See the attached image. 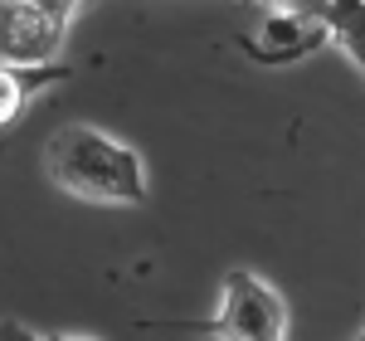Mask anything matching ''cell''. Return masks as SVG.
I'll use <instances>...</instances> for the list:
<instances>
[{
  "mask_svg": "<svg viewBox=\"0 0 365 341\" xmlns=\"http://www.w3.org/2000/svg\"><path fill=\"white\" fill-rule=\"evenodd\" d=\"M44 175L63 195L88 200V205H146V161L132 142L93 122H68L58 127L44 146Z\"/></svg>",
  "mask_w": 365,
  "mask_h": 341,
  "instance_id": "cell-1",
  "label": "cell"
},
{
  "mask_svg": "<svg viewBox=\"0 0 365 341\" xmlns=\"http://www.w3.org/2000/svg\"><path fill=\"white\" fill-rule=\"evenodd\" d=\"M205 332L220 341H287V302L263 273L229 268L220 283V307Z\"/></svg>",
  "mask_w": 365,
  "mask_h": 341,
  "instance_id": "cell-2",
  "label": "cell"
},
{
  "mask_svg": "<svg viewBox=\"0 0 365 341\" xmlns=\"http://www.w3.org/2000/svg\"><path fill=\"white\" fill-rule=\"evenodd\" d=\"M63 39V15L39 0H0V58L10 63H49Z\"/></svg>",
  "mask_w": 365,
  "mask_h": 341,
  "instance_id": "cell-3",
  "label": "cell"
},
{
  "mask_svg": "<svg viewBox=\"0 0 365 341\" xmlns=\"http://www.w3.org/2000/svg\"><path fill=\"white\" fill-rule=\"evenodd\" d=\"M331 39L327 15H307V10H278L268 5V15L258 20V29L249 34V54L258 63H297L312 49H322Z\"/></svg>",
  "mask_w": 365,
  "mask_h": 341,
  "instance_id": "cell-4",
  "label": "cell"
},
{
  "mask_svg": "<svg viewBox=\"0 0 365 341\" xmlns=\"http://www.w3.org/2000/svg\"><path fill=\"white\" fill-rule=\"evenodd\" d=\"M58 78H68L63 63H10V58H0V127H10L25 113L29 98Z\"/></svg>",
  "mask_w": 365,
  "mask_h": 341,
  "instance_id": "cell-5",
  "label": "cell"
},
{
  "mask_svg": "<svg viewBox=\"0 0 365 341\" xmlns=\"http://www.w3.org/2000/svg\"><path fill=\"white\" fill-rule=\"evenodd\" d=\"M327 29L365 73V0H327Z\"/></svg>",
  "mask_w": 365,
  "mask_h": 341,
  "instance_id": "cell-6",
  "label": "cell"
},
{
  "mask_svg": "<svg viewBox=\"0 0 365 341\" xmlns=\"http://www.w3.org/2000/svg\"><path fill=\"white\" fill-rule=\"evenodd\" d=\"M0 341H49V337L29 332L25 322H15V317H0Z\"/></svg>",
  "mask_w": 365,
  "mask_h": 341,
  "instance_id": "cell-7",
  "label": "cell"
},
{
  "mask_svg": "<svg viewBox=\"0 0 365 341\" xmlns=\"http://www.w3.org/2000/svg\"><path fill=\"white\" fill-rule=\"evenodd\" d=\"M49 341H98V337H83V332H54Z\"/></svg>",
  "mask_w": 365,
  "mask_h": 341,
  "instance_id": "cell-8",
  "label": "cell"
},
{
  "mask_svg": "<svg viewBox=\"0 0 365 341\" xmlns=\"http://www.w3.org/2000/svg\"><path fill=\"white\" fill-rule=\"evenodd\" d=\"M205 341H220V337H205Z\"/></svg>",
  "mask_w": 365,
  "mask_h": 341,
  "instance_id": "cell-9",
  "label": "cell"
}]
</instances>
